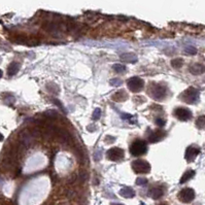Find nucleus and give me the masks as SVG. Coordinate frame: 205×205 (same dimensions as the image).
Wrapping results in <instances>:
<instances>
[{
	"mask_svg": "<svg viewBox=\"0 0 205 205\" xmlns=\"http://www.w3.org/2000/svg\"><path fill=\"white\" fill-rule=\"evenodd\" d=\"M148 94L156 100H163L166 97L167 89L162 85L158 83H152L148 87Z\"/></svg>",
	"mask_w": 205,
	"mask_h": 205,
	"instance_id": "obj_1",
	"label": "nucleus"
},
{
	"mask_svg": "<svg viewBox=\"0 0 205 205\" xmlns=\"http://www.w3.org/2000/svg\"><path fill=\"white\" fill-rule=\"evenodd\" d=\"M199 91L195 88H189L181 95V99L188 104H195L199 100Z\"/></svg>",
	"mask_w": 205,
	"mask_h": 205,
	"instance_id": "obj_2",
	"label": "nucleus"
},
{
	"mask_svg": "<svg viewBox=\"0 0 205 205\" xmlns=\"http://www.w3.org/2000/svg\"><path fill=\"white\" fill-rule=\"evenodd\" d=\"M146 150H147V146H146V142L144 140H136L130 146L131 155L135 157L144 155L146 152Z\"/></svg>",
	"mask_w": 205,
	"mask_h": 205,
	"instance_id": "obj_3",
	"label": "nucleus"
},
{
	"mask_svg": "<svg viewBox=\"0 0 205 205\" xmlns=\"http://www.w3.org/2000/svg\"><path fill=\"white\" fill-rule=\"evenodd\" d=\"M132 169L134 170L135 173H142V174H146L150 171V165L147 161L145 160H136L132 162Z\"/></svg>",
	"mask_w": 205,
	"mask_h": 205,
	"instance_id": "obj_4",
	"label": "nucleus"
},
{
	"mask_svg": "<svg viewBox=\"0 0 205 205\" xmlns=\"http://www.w3.org/2000/svg\"><path fill=\"white\" fill-rule=\"evenodd\" d=\"M127 86H128V89L130 90V91L134 92V93H138V92H140L143 89L144 81H143V79H141L140 77L134 76L128 79Z\"/></svg>",
	"mask_w": 205,
	"mask_h": 205,
	"instance_id": "obj_5",
	"label": "nucleus"
},
{
	"mask_svg": "<svg viewBox=\"0 0 205 205\" xmlns=\"http://www.w3.org/2000/svg\"><path fill=\"white\" fill-rule=\"evenodd\" d=\"M178 199L183 203H190L195 199V191L191 188H186L179 192Z\"/></svg>",
	"mask_w": 205,
	"mask_h": 205,
	"instance_id": "obj_6",
	"label": "nucleus"
},
{
	"mask_svg": "<svg viewBox=\"0 0 205 205\" xmlns=\"http://www.w3.org/2000/svg\"><path fill=\"white\" fill-rule=\"evenodd\" d=\"M124 150L120 147H111L110 150H107L106 152V157H107L108 160L110 161H121L123 158H124Z\"/></svg>",
	"mask_w": 205,
	"mask_h": 205,
	"instance_id": "obj_7",
	"label": "nucleus"
},
{
	"mask_svg": "<svg viewBox=\"0 0 205 205\" xmlns=\"http://www.w3.org/2000/svg\"><path fill=\"white\" fill-rule=\"evenodd\" d=\"M174 116L178 119L179 121H189L192 118V111L188 108L183 107H178L174 110Z\"/></svg>",
	"mask_w": 205,
	"mask_h": 205,
	"instance_id": "obj_8",
	"label": "nucleus"
},
{
	"mask_svg": "<svg viewBox=\"0 0 205 205\" xmlns=\"http://www.w3.org/2000/svg\"><path fill=\"white\" fill-rule=\"evenodd\" d=\"M200 152V148L196 145H191L187 148L186 150V155H185V158L188 162H192L196 159V157L199 155Z\"/></svg>",
	"mask_w": 205,
	"mask_h": 205,
	"instance_id": "obj_9",
	"label": "nucleus"
},
{
	"mask_svg": "<svg viewBox=\"0 0 205 205\" xmlns=\"http://www.w3.org/2000/svg\"><path fill=\"white\" fill-rule=\"evenodd\" d=\"M33 139H34V136H33L32 133L28 130L23 131L20 134V141H21V143H22V145L25 146V147L30 146V144L33 142Z\"/></svg>",
	"mask_w": 205,
	"mask_h": 205,
	"instance_id": "obj_10",
	"label": "nucleus"
},
{
	"mask_svg": "<svg viewBox=\"0 0 205 205\" xmlns=\"http://www.w3.org/2000/svg\"><path fill=\"white\" fill-rule=\"evenodd\" d=\"M166 135V133H165V131L163 130H152L150 131V133L148 134V141L152 142V143H155V142L159 141V140H161L163 137Z\"/></svg>",
	"mask_w": 205,
	"mask_h": 205,
	"instance_id": "obj_11",
	"label": "nucleus"
},
{
	"mask_svg": "<svg viewBox=\"0 0 205 205\" xmlns=\"http://www.w3.org/2000/svg\"><path fill=\"white\" fill-rule=\"evenodd\" d=\"M148 195H150L152 199L156 200V199L161 198L163 195H164V191H163V189H161L160 187H155V188H152V189L150 190Z\"/></svg>",
	"mask_w": 205,
	"mask_h": 205,
	"instance_id": "obj_12",
	"label": "nucleus"
},
{
	"mask_svg": "<svg viewBox=\"0 0 205 205\" xmlns=\"http://www.w3.org/2000/svg\"><path fill=\"white\" fill-rule=\"evenodd\" d=\"M190 72L194 75H198V74H201L205 71V66L202 65V64H199V63H196V64H193V65L190 66L189 68Z\"/></svg>",
	"mask_w": 205,
	"mask_h": 205,
	"instance_id": "obj_13",
	"label": "nucleus"
},
{
	"mask_svg": "<svg viewBox=\"0 0 205 205\" xmlns=\"http://www.w3.org/2000/svg\"><path fill=\"white\" fill-rule=\"evenodd\" d=\"M20 68H21L20 63H18V62H12V63L9 64V66L7 67V74L9 75V76H12V75L18 73Z\"/></svg>",
	"mask_w": 205,
	"mask_h": 205,
	"instance_id": "obj_14",
	"label": "nucleus"
},
{
	"mask_svg": "<svg viewBox=\"0 0 205 205\" xmlns=\"http://www.w3.org/2000/svg\"><path fill=\"white\" fill-rule=\"evenodd\" d=\"M121 59L126 63H135V62H137V56L133 53H126L121 56Z\"/></svg>",
	"mask_w": 205,
	"mask_h": 205,
	"instance_id": "obj_15",
	"label": "nucleus"
},
{
	"mask_svg": "<svg viewBox=\"0 0 205 205\" xmlns=\"http://www.w3.org/2000/svg\"><path fill=\"white\" fill-rule=\"evenodd\" d=\"M128 98V95H127V93L125 91H119L117 92L116 94H114L112 95V99L114 100V101H118V102H123L125 101V100Z\"/></svg>",
	"mask_w": 205,
	"mask_h": 205,
	"instance_id": "obj_16",
	"label": "nucleus"
},
{
	"mask_svg": "<svg viewBox=\"0 0 205 205\" xmlns=\"http://www.w3.org/2000/svg\"><path fill=\"white\" fill-rule=\"evenodd\" d=\"M120 195L124 198H128V199H130V198H133L135 196V192L133 191L131 188H123V189L120 191Z\"/></svg>",
	"mask_w": 205,
	"mask_h": 205,
	"instance_id": "obj_17",
	"label": "nucleus"
},
{
	"mask_svg": "<svg viewBox=\"0 0 205 205\" xmlns=\"http://www.w3.org/2000/svg\"><path fill=\"white\" fill-rule=\"evenodd\" d=\"M195 175V171L194 170H188L183 173V175L181 176V183H187L189 179H191L192 177Z\"/></svg>",
	"mask_w": 205,
	"mask_h": 205,
	"instance_id": "obj_18",
	"label": "nucleus"
},
{
	"mask_svg": "<svg viewBox=\"0 0 205 205\" xmlns=\"http://www.w3.org/2000/svg\"><path fill=\"white\" fill-rule=\"evenodd\" d=\"M196 126L199 129L205 128V116H200L199 118L196 120Z\"/></svg>",
	"mask_w": 205,
	"mask_h": 205,
	"instance_id": "obj_19",
	"label": "nucleus"
},
{
	"mask_svg": "<svg viewBox=\"0 0 205 205\" xmlns=\"http://www.w3.org/2000/svg\"><path fill=\"white\" fill-rule=\"evenodd\" d=\"M183 64V60L181 58H175L171 61V65L174 68H181Z\"/></svg>",
	"mask_w": 205,
	"mask_h": 205,
	"instance_id": "obj_20",
	"label": "nucleus"
},
{
	"mask_svg": "<svg viewBox=\"0 0 205 205\" xmlns=\"http://www.w3.org/2000/svg\"><path fill=\"white\" fill-rule=\"evenodd\" d=\"M112 69H114V70L116 71V72H118V73H123V72H125V71L127 70L126 66L122 65V64H114V65L112 66Z\"/></svg>",
	"mask_w": 205,
	"mask_h": 205,
	"instance_id": "obj_21",
	"label": "nucleus"
},
{
	"mask_svg": "<svg viewBox=\"0 0 205 205\" xmlns=\"http://www.w3.org/2000/svg\"><path fill=\"white\" fill-rule=\"evenodd\" d=\"M109 83L112 87H120V86L123 85V81H122V79H120V78H112L111 81H109Z\"/></svg>",
	"mask_w": 205,
	"mask_h": 205,
	"instance_id": "obj_22",
	"label": "nucleus"
},
{
	"mask_svg": "<svg viewBox=\"0 0 205 205\" xmlns=\"http://www.w3.org/2000/svg\"><path fill=\"white\" fill-rule=\"evenodd\" d=\"M185 53L188 55H195L197 53V49L195 47H187L185 49Z\"/></svg>",
	"mask_w": 205,
	"mask_h": 205,
	"instance_id": "obj_23",
	"label": "nucleus"
},
{
	"mask_svg": "<svg viewBox=\"0 0 205 205\" xmlns=\"http://www.w3.org/2000/svg\"><path fill=\"white\" fill-rule=\"evenodd\" d=\"M100 116H101V109H100V108H96L93 112V120H95V121L99 120Z\"/></svg>",
	"mask_w": 205,
	"mask_h": 205,
	"instance_id": "obj_24",
	"label": "nucleus"
},
{
	"mask_svg": "<svg viewBox=\"0 0 205 205\" xmlns=\"http://www.w3.org/2000/svg\"><path fill=\"white\" fill-rule=\"evenodd\" d=\"M147 183V179L144 178V177H138L136 179V185L138 186H144Z\"/></svg>",
	"mask_w": 205,
	"mask_h": 205,
	"instance_id": "obj_25",
	"label": "nucleus"
},
{
	"mask_svg": "<svg viewBox=\"0 0 205 205\" xmlns=\"http://www.w3.org/2000/svg\"><path fill=\"white\" fill-rule=\"evenodd\" d=\"M45 117H50V118H57L58 117V112L55 111V110H49L45 114Z\"/></svg>",
	"mask_w": 205,
	"mask_h": 205,
	"instance_id": "obj_26",
	"label": "nucleus"
},
{
	"mask_svg": "<svg viewBox=\"0 0 205 205\" xmlns=\"http://www.w3.org/2000/svg\"><path fill=\"white\" fill-rule=\"evenodd\" d=\"M166 124V121L163 120V119H156V125L159 127H164Z\"/></svg>",
	"mask_w": 205,
	"mask_h": 205,
	"instance_id": "obj_27",
	"label": "nucleus"
},
{
	"mask_svg": "<svg viewBox=\"0 0 205 205\" xmlns=\"http://www.w3.org/2000/svg\"><path fill=\"white\" fill-rule=\"evenodd\" d=\"M122 118L124 120H130V119H132V116H130L129 114H122Z\"/></svg>",
	"mask_w": 205,
	"mask_h": 205,
	"instance_id": "obj_28",
	"label": "nucleus"
},
{
	"mask_svg": "<svg viewBox=\"0 0 205 205\" xmlns=\"http://www.w3.org/2000/svg\"><path fill=\"white\" fill-rule=\"evenodd\" d=\"M53 102H54V103H56V104H58V105H59L60 107H61L62 109L64 110V107H63V105H62V103H61V102H59V101H58L57 99H54V100H53Z\"/></svg>",
	"mask_w": 205,
	"mask_h": 205,
	"instance_id": "obj_29",
	"label": "nucleus"
},
{
	"mask_svg": "<svg viewBox=\"0 0 205 205\" xmlns=\"http://www.w3.org/2000/svg\"><path fill=\"white\" fill-rule=\"evenodd\" d=\"M4 139V137H3V135L1 134V133H0V141H2V140Z\"/></svg>",
	"mask_w": 205,
	"mask_h": 205,
	"instance_id": "obj_30",
	"label": "nucleus"
},
{
	"mask_svg": "<svg viewBox=\"0 0 205 205\" xmlns=\"http://www.w3.org/2000/svg\"><path fill=\"white\" fill-rule=\"evenodd\" d=\"M110 205H124V204H121V203H111Z\"/></svg>",
	"mask_w": 205,
	"mask_h": 205,
	"instance_id": "obj_31",
	"label": "nucleus"
},
{
	"mask_svg": "<svg viewBox=\"0 0 205 205\" xmlns=\"http://www.w3.org/2000/svg\"><path fill=\"white\" fill-rule=\"evenodd\" d=\"M2 77V70H0V78Z\"/></svg>",
	"mask_w": 205,
	"mask_h": 205,
	"instance_id": "obj_32",
	"label": "nucleus"
}]
</instances>
